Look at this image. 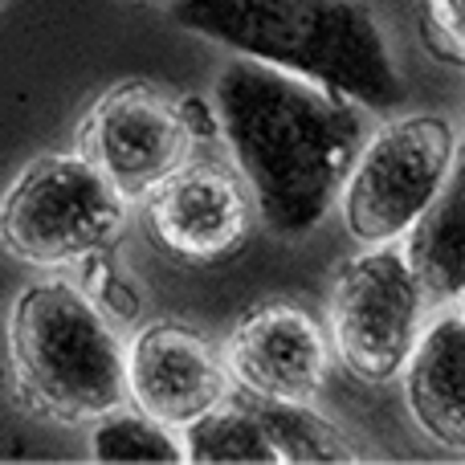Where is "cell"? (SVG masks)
<instances>
[{
    "label": "cell",
    "mask_w": 465,
    "mask_h": 465,
    "mask_svg": "<svg viewBox=\"0 0 465 465\" xmlns=\"http://www.w3.org/2000/svg\"><path fill=\"white\" fill-rule=\"evenodd\" d=\"M322 335L298 306H262L229 339V371L265 401H311L322 380Z\"/></svg>",
    "instance_id": "30bf717a"
},
{
    "label": "cell",
    "mask_w": 465,
    "mask_h": 465,
    "mask_svg": "<svg viewBox=\"0 0 465 465\" xmlns=\"http://www.w3.org/2000/svg\"><path fill=\"white\" fill-rule=\"evenodd\" d=\"M409 409L417 425L445 450L465 445V319L461 311L445 314L429 335L409 351Z\"/></svg>",
    "instance_id": "8fae6325"
},
{
    "label": "cell",
    "mask_w": 465,
    "mask_h": 465,
    "mask_svg": "<svg viewBox=\"0 0 465 465\" xmlns=\"http://www.w3.org/2000/svg\"><path fill=\"white\" fill-rule=\"evenodd\" d=\"M180 114H184V127H188V135H201V139L217 135V123H213L209 106H204L201 98H184V103H180Z\"/></svg>",
    "instance_id": "ac0fdd59"
},
{
    "label": "cell",
    "mask_w": 465,
    "mask_h": 465,
    "mask_svg": "<svg viewBox=\"0 0 465 465\" xmlns=\"http://www.w3.org/2000/svg\"><path fill=\"white\" fill-rule=\"evenodd\" d=\"M404 262L417 278L420 294L429 298H461L465 290V176L453 172L450 188L420 209L409 229Z\"/></svg>",
    "instance_id": "7c38bea8"
},
{
    "label": "cell",
    "mask_w": 465,
    "mask_h": 465,
    "mask_svg": "<svg viewBox=\"0 0 465 465\" xmlns=\"http://www.w3.org/2000/svg\"><path fill=\"white\" fill-rule=\"evenodd\" d=\"M8 347L21 388L57 420H94L127 401V371L103 314L65 282H37L13 306Z\"/></svg>",
    "instance_id": "3957f363"
},
{
    "label": "cell",
    "mask_w": 465,
    "mask_h": 465,
    "mask_svg": "<svg viewBox=\"0 0 465 465\" xmlns=\"http://www.w3.org/2000/svg\"><path fill=\"white\" fill-rule=\"evenodd\" d=\"M217 114L265 225L282 237L319 225L363 143L351 98L237 57L217 78Z\"/></svg>",
    "instance_id": "6da1fadb"
},
{
    "label": "cell",
    "mask_w": 465,
    "mask_h": 465,
    "mask_svg": "<svg viewBox=\"0 0 465 465\" xmlns=\"http://www.w3.org/2000/svg\"><path fill=\"white\" fill-rule=\"evenodd\" d=\"M420 294L404 253L371 245L343 265L331 302L335 343L343 363L368 384H384L404 368L420 322Z\"/></svg>",
    "instance_id": "8992f818"
},
{
    "label": "cell",
    "mask_w": 465,
    "mask_h": 465,
    "mask_svg": "<svg viewBox=\"0 0 465 465\" xmlns=\"http://www.w3.org/2000/svg\"><path fill=\"white\" fill-rule=\"evenodd\" d=\"M172 16L188 33L368 111H392L409 94L376 16L360 0H172Z\"/></svg>",
    "instance_id": "7a4b0ae2"
},
{
    "label": "cell",
    "mask_w": 465,
    "mask_h": 465,
    "mask_svg": "<svg viewBox=\"0 0 465 465\" xmlns=\"http://www.w3.org/2000/svg\"><path fill=\"white\" fill-rule=\"evenodd\" d=\"M184 458L155 417H111L94 433V461L103 465H176Z\"/></svg>",
    "instance_id": "9a60e30c"
},
{
    "label": "cell",
    "mask_w": 465,
    "mask_h": 465,
    "mask_svg": "<svg viewBox=\"0 0 465 465\" xmlns=\"http://www.w3.org/2000/svg\"><path fill=\"white\" fill-rule=\"evenodd\" d=\"M458 160L453 123L441 114H409L384 127L347 172L343 221L360 245H388L441 193Z\"/></svg>",
    "instance_id": "5b68a950"
},
{
    "label": "cell",
    "mask_w": 465,
    "mask_h": 465,
    "mask_svg": "<svg viewBox=\"0 0 465 465\" xmlns=\"http://www.w3.org/2000/svg\"><path fill=\"white\" fill-rule=\"evenodd\" d=\"M188 461L196 465H278L270 437L253 409H209L188 420Z\"/></svg>",
    "instance_id": "5bb4252c"
},
{
    "label": "cell",
    "mask_w": 465,
    "mask_h": 465,
    "mask_svg": "<svg viewBox=\"0 0 465 465\" xmlns=\"http://www.w3.org/2000/svg\"><path fill=\"white\" fill-rule=\"evenodd\" d=\"M429 29L437 33V41H433L437 57H450L453 65H461V49H465V0H429Z\"/></svg>",
    "instance_id": "2e32d148"
},
{
    "label": "cell",
    "mask_w": 465,
    "mask_h": 465,
    "mask_svg": "<svg viewBox=\"0 0 465 465\" xmlns=\"http://www.w3.org/2000/svg\"><path fill=\"white\" fill-rule=\"evenodd\" d=\"M152 229L172 253L213 262L237 249L249 225L245 188L221 163H180L152 188Z\"/></svg>",
    "instance_id": "9c48e42d"
},
{
    "label": "cell",
    "mask_w": 465,
    "mask_h": 465,
    "mask_svg": "<svg viewBox=\"0 0 465 465\" xmlns=\"http://www.w3.org/2000/svg\"><path fill=\"white\" fill-rule=\"evenodd\" d=\"M123 213V193L86 155H45L0 201V241L29 265H65L111 245Z\"/></svg>",
    "instance_id": "277c9868"
},
{
    "label": "cell",
    "mask_w": 465,
    "mask_h": 465,
    "mask_svg": "<svg viewBox=\"0 0 465 465\" xmlns=\"http://www.w3.org/2000/svg\"><path fill=\"white\" fill-rule=\"evenodd\" d=\"M86 160L127 196H143L180 168L193 147L180 103L152 82H123L94 106L82 131Z\"/></svg>",
    "instance_id": "52a82bcc"
},
{
    "label": "cell",
    "mask_w": 465,
    "mask_h": 465,
    "mask_svg": "<svg viewBox=\"0 0 465 465\" xmlns=\"http://www.w3.org/2000/svg\"><path fill=\"white\" fill-rule=\"evenodd\" d=\"M253 417L262 420L278 461L290 465H347L355 461V450L347 433H339L327 417L306 409V401H265L253 396Z\"/></svg>",
    "instance_id": "4fadbf2b"
},
{
    "label": "cell",
    "mask_w": 465,
    "mask_h": 465,
    "mask_svg": "<svg viewBox=\"0 0 465 465\" xmlns=\"http://www.w3.org/2000/svg\"><path fill=\"white\" fill-rule=\"evenodd\" d=\"M127 392L160 425H188L201 412L217 409L229 392L225 363L209 339L180 322H155L139 331L127 360Z\"/></svg>",
    "instance_id": "ba28073f"
},
{
    "label": "cell",
    "mask_w": 465,
    "mask_h": 465,
    "mask_svg": "<svg viewBox=\"0 0 465 465\" xmlns=\"http://www.w3.org/2000/svg\"><path fill=\"white\" fill-rule=\"evenodd\" d=\"M94 278H98L94 282V294L103 298L111 311H119V319H135V314H139V298L131 294L119 278H114L111 265H94Z\"/></svg>",
    "instance_id": "e0dca14e"
}]
</instances>
